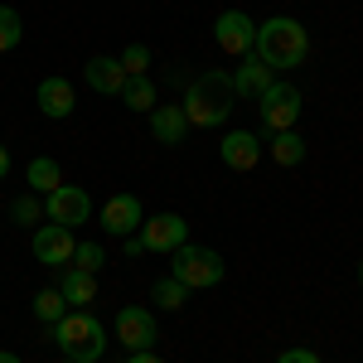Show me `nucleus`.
<instances>
[{
	"mask_svg": "<svg viewBox=\"0 0 363 363\" xmlns=\"http://www.w3.org/2000/svg\"><path fill=\"white\" fill-rule=\"evenodd\" d=\"M233 102H238V87H233V73L223 68H203L194 83L184 87V116L189 126H223L233 116Z\"/></svg>",
	"mask_w": 363,
	"mask_h": 363,
	"instance_id": "obj_1",
	"label": "nucleus"
},
{
	"mask_svg": "<svg viewBox=\"0 0 363 363\" xmlns=\"http://www.w3.org/2000/svg\"><path fill=\"white\" fill-rule=\"evenodd\" d=\"M252 54L262 58L272 73H277V68H301L310 58V29L301 25V20H291V15H272L267 25H257Z\"/></svg>",
	"mask_w": 363,
	"mask_h": 363,
	"instance_id": "obj_2",
	"label": "nucleus"
},
{
	"mask_svg": "<svg viewBox=\"0 0 363 363\" xmlns=\"http://www.w3.org/2000/svg\"><path fill=\"white\" fill-rule=\"evenodd\" d=\"M54 344L63 359H78V363H97L107 354V325L87 310H68L63 320L54 325Z\"/></svg>",
	"mask_w": 363,
	"mask_h": 363,
	"instance_id": "obj_3",
	"label": "nucleus"
},
{
	"mask_svg": "<svg viewBox=\"0 0 363 363\" xmlns=\"http://www.w3.org/2000/svg\"><path fill=\"white\" fill-rule=\"evenodd\" d=\"M174 262H169V277L184 281L189 291H208V286H218L223 281V257L213 247H199V242H184V247L169 252Z\"/></svg>",
	"mask_w": 363,
	"mask_h": 363,
	"instance_id": "obj_4",
	"label": "nucleus"
},
{
	"mask_svg": "<svg viewBox=\"0 0 363 363\" xmlns=\"http://www.w3.org/2000/svg\"><path fill=\"white\" fill-rule=\"evenodd\" d=\"M257 112H262V126L277 136V131H296V116H301V87L296 83H272L262 97H257Z\"/></svg>",
	"mask_w": 363,
	"mask_h": 363,
	"instance_id": "obj_5",
	"label": "nucleus"
},
{
	"mask_svg": "<svg viewBox=\"0 0 363 363\" xmlns=\"http://www.w3.org/2000/svg\"><path fill=\"white\" fill-rule=\"evenodd\" d=\"M155 339H160V330H155V315L145 306L116 310V344H126L131 354H145V349H155Z\"/></svg>",
	"mask_w": 363,
	"mask_h": 363,
	"instance_id": "obj_6",
	"label": "nucleus"
},
{
	"mask_svg": "<svg viewBox=\"0 0 363 363\" xmlns=\"http://www.w3.org/2000/svg\"><path fill=\"white\" fill-rule=\"evenodd\" d=\"M44 218L58 228H78L92 218V199L78 189V184H58L54 194H44Z\"/></svg>",
	"mask_w": 363,
	"mask_h": 363,
	"instance_id": "obj_7",
	"label": "nucleus"
},
{
	"mask_svg": "<svg viewBox=\"0 0 363 363\" xmlns=\"http://www.w3.org/2000/svg\"><path fill=\"white\" fill-rule=\"evenodd\" d=\"M213 39H218V49L233 58L252 54V44H257V25H252L242 10H223L218 20H213Z\"/></svg>",
	"mask_w": 363,
	"mask_h": 363,
	"instance_id": "obj_8",
	"label": "nucleus"
},
{
	"mask_svg": "<svg viewBox=\"0 0 363 363\" xmlns=\"http://www.w3.org/2000/svg\"><path fill=\"white\" fill-rule=\"evenodd\" d=\"M140 242H145V252H174L189 242V223L179 213H155L140 223Z\"/></svg>",
	"mask_w": 363,
	"mask_h": 363,
	"instance_id": "obj_9",
	"label": "nucleus"
},
{
	"mask_svg": "<svg viewBox=\"0 0 363 363\" xmlns=\"http://www.w3.org/2000/svg\"><path fill=\"white\" fill-rule=\"evenodd\" d=\"M34 257L44 262V267H68L73 262V228H58V223H44V228H34Z\"/></svg>",
	"mask_w": 363,
	"mask_h": 363,
	"instance_id": "obj_10",
	"label": "nucleus"
},
{
	"mask_svg": "<svg viewBox=\"0 0 363 363\" xmlns=\"http://www.w3.org/2000/svg\"><path fill=\"white\" fill-rule=\"evenodd\" d=\"M140 223H145V208H140L136 194H116V199L102 203V233H112V238H131Z\"/></svg>",
	"mask_w": 363,
	"mask_h": 363,
	"instance_id": "obj_11",
	"label": "nucleus"
},
{
	"mask_svg": "<svg viewBox=\"0 0 363 363\" xmlns=\"http://www.w3.org/2000/svg\"><path fill=\"white\" fill-rule=\"evenodd\" d=\"M218 160H223L228 169H257V160H262V140L252 136V131H228V136L218 140Z\"/></svg>",
	"mask_w": 363,
	"mask_h": 363,
	"instance_id": "obj_12",
	"label": "nucleus"
},
{
	"mask_svg": "<svg viewBox=\"0 0 363 363\" xmlns=\"http://www.w3.org/2000/svg\"><path fill=\"white\" fill-rule=\"evenodd\" d=\"M83 78H87V87H92V92H102V97H121V87H126V68H121L116 58L97 54V58H87Z\"/></svg>",
	"mask_w": 363,
	"mask_h": 363,
	"instance_id": "obj_13",
	"label": "nucleus"
},
{
	"mask_svg": "<svg viewBox=\"0 0 363 363\" xmlns=\"http://www.w3.org/2000/svg\"><path fill=\"white\" fill-rule=\"evenodd\" d=\"M272 83H277V78H272V68H267L257 54L238 58V68H233V87H238V97H262Z\"/></svg>",
	"mask_w": 363,
	"mask_h": 363,
	"instance_id": "obj_14",
	"label": "nucleus"
},
{
	"mask_svg": "<svg viewBox=\"0 0 363 363\" xmlns=\"http://www.w3.org/2000/svg\"><path fill=\"white\" fill-rule=\"evenodd\" d=\"M73 107H78V97H73V83L68 78H44L39 83V112L49 116V121H63Z\"/></svg>",
	"mask_w": 363,
	"mask_h": 363,
	"instance_id": "obj_15",
	"label": "nucleus"
},
{
	"mask_svg": "<svg viewBox=\"0 0 363 363\" xmlns=\"http://www.w3.org/2000/svg\"><path fill=\"white\" fill-rule=\"evenodd\" d=\"M58 291H63L68 310H87L92 301H97V277H92V272H78V267H63Z\"/></svg>",
	"mask_w": 363,
	"mask_h": 363,
	"instance_id": "obj_16",
	"label": "nucleus"
},
{
	"mask_svg": "<svg viewBox=\"0 0 363 363\" xmlns=\"http://www.w3.org/2000/svg\"><path fill=\"white\" fill-rule=\"evenodd\" d=\"M150 136L160 140V145H184V136H189L184 107H155L150 112Z\"/></svg>",
	"mask_w": 363,
	"mask_h": 363,
	"instance_id": "obj_17",
	"label": "nucleus"
},
{
	"mask_svg": "<svg viewBox=\"0 0 363 363\" xmlns=\"http://www.w3.org/2000/svg\"><path fill=\"white\" fill-rule=\"evenodd\" d=\"M25 179H29V194H54L58 184H63V169H58V160H49V155H34L25 169Z\"/></svg>",
	"mask_w": 363,
	"mask_h": 363,
	"instance_id": "obj_18",
	"label": "nucleus"
},
{
	"mask_svg": "<svg viewBox=\"0 0 363 363\" xmlns=\"http://www.w3.org/2000/svg\"><path fill=\"white\" fill-rule=\"evenodd\" d=\"M272 160L286 165V169H296L306 160V140L296 136V131H277V136H272Z\"/></svg>",
	"mask_w": 363,
	"mask_h": 363,
	"instance_id": "obj_19",
	"label": "nucleus"
},
{
	"mask_svg": "<svg viewBox=\"0 0 363 363\" xmlns=\"http://www.w3.org/2000/svg\"><path fill=\"white\" fill-rule=\"evenodd\" d=\"M63 315H68V301H63V291H58V286H44V291L34 296V320H39V325H58Z\"/></svg>",
	"mask_w": 363,
	"mask_h": 363,
	"instance_id": "obj_20",
	"label": "nucleus"
},
{
	"mask_svg": "<svg viewBox=\"0 0 363 363\" xmlns=\"http://www.w3.org/2000/svg\"><path fill=\"white\" fill-rule=\"evenodd\" d=\"M121 102H126L131 112H155V107H160V102H155V83H150V78H126Z\"/></svg>",
	"mask_w": 363,
	"mask_h": 363,
	"instance_id": "obj_21",
	"label": "nucleus"
},
{
	"mask_svg": "<svg viewBox=\"0 0 363 363\" xmlns=\"http://www.w3.org/2000/svg\"><path fill=\"white\" fill-rule=\"evenodd\" d=\"M150 301H155V310H179L184 301H189V286H184V281H174V277H165V281H155Z\"/></svg>",
	"mask_w": 363,
	"mask_h": 363,
	"instance_id": "obj_22",
	"label": "nucleus"
},
{
	"mask_svg": "<svg viewBox=\"0 0 363 363\" xmlns=\"http://www.w3.org/2000/svg\"><path fill=\"white\" fill-rule=\"evenodd\" d=\"M20 39H25V20H20V10H15V5H0V54H10Z\"/></svg>",
	"mask_w": 363,
	"mask_h": 363,
	"instance_id": "obj_23",
	"label": "nucleus"
},
{
	"mask_svg": "<svg viewBox=\"0 0 363 363\" xmlns=\"http://www.w3.org/2000/svg\"><path fill=\"white\" fill-rule=\"evenodd\" d=\"M68 267H78V272H92V277H97V272L107 267V252L97 247V242H78V247H73V262H68Z\"/></svg>",
	"mask_w": 363,
	"mask_h": 363,
	"instance_id": "obj_24",
	"label": "nucleus"
},
{
	"mask_svg": "<svg viewBox=\"0 0 363 363\" xmlns=\"http://www.w3.org/2000/svg\"><path fill=\"white\" fill-rule=\"evenodd\" d=\"M116 63L126 68V78H145V68H150V49H145V44H126Z\"/></svg>",
	"mask_w": 363,
	"mask_h": 363,
	"instance_id": "obj_25",
	"label": "nucleus"
},
{
	"mask_svg": "<svg viewBox=\"0 0 363 363\" xmlns=\"http://www.w3.org/2000/svg\"><path fill=\"white\" fill-rule=\"evenodd\" d=\"M39 213H44L39 194H25V199H15V203H10V218H15V223H25V228L39 223Z\"/></svg>",
	"mask_w": 363,
	"mask_h": 363,
	"instance_id": "obj_26",
	"label": "nucleus"
},
{
	"mask_svg": "<svg viewBox=\"0 0 363 363\" xmlns=\"http://www.w3.org/2000/svg\"><path fill=\"white\" fill-rule=\"evenodd\" d=\"M277 363H320V354L315 349H281Z\"/></svg>",
	"mask_w": 363,
	"mask_h": 363,
	"instance_id": "obj_27",
	"label": "nucleus"
},
{
	"mask_svg": "<svg viewBox=\"0 0 363 363\" xmlns=\"http://www.w3.org/2000/svg\"><path fill=\"white\" fill-rule=\"evenodd\" d=\"M140 252H145V242H140V233H131L126 238V257H140Z\"/></svg>",
	"mask_w": 363,
	"mask_h": 363,
	"instance_id": "obj_28",
	"label": "nucleus"
},
{
	"mask_svg": "<svg viewBox=\"0 0 363 363\" xmlns=\"http://www.w3.org/2000/svg\"><path fill=\"white\" fill-rule=\"evenodd\" d=\"M126 363H165V359H160L155 349H145V354H131V359H126Z\"/></svg>",
	"mask_w": 363,
	"mask_h": 363,
	"instance_id": "obj_29",
	"label": "nucleus"
},
{
	"mask_svg": "<svg viewBox=\"0 0 363 363\" xmlns=\"http://www.w3.org/2000/svg\"><path fill=\"white\" fill-rule=\"evenodd\" d=\"M5 174H10V150L0 145V179H5Z\"/></svg>",
	"mask_w": 363,
	"mask_h": 363,
	"instance_id": "obj_30",
	"label": "nucleus"
},
{
	"mask_svg": "<svg viewBox=\"0 0 363 363\" xmlns=\"http://www.w3.org/2000/svg\"><path fill=\"white\" fill-rule=\"evenodd\" d=\"M0 363H20V354H10V349H0Z\"/></svg>",
	"mask_w": 363,
	"mask_h": 363,
	"instance_id": "obj_31",
	"label": "nucleus"
},
{
	"mask_svg": "<svg viewBox=\"0 0 363 363\" xmlns=\"http://www.w3.org/2000/svg\"><path fill=\"white\" fill-rule=\"evenodd\" d=\"M58 363H78V359H58Z\"/></svg>",
	"mask_w": 363,
	"mask_h": 363,
	"instance_id": "obj_32",
	"label": "nucleus"
},
{
	"mask_svg": "<svg viewBox=\"0 0 363 363\" xmlns=\"http://www.w3.org/2000/svg\"><path fill=\"white\" fill-rule=\"evenodd\" d=\"M359 286H363V267H359Z\"/></svg>",
	"mask_w": 363,
	"mask_h": 363,
	"instance_id": "obj_33",
	"label": "nucleus"
}]
</instances>
